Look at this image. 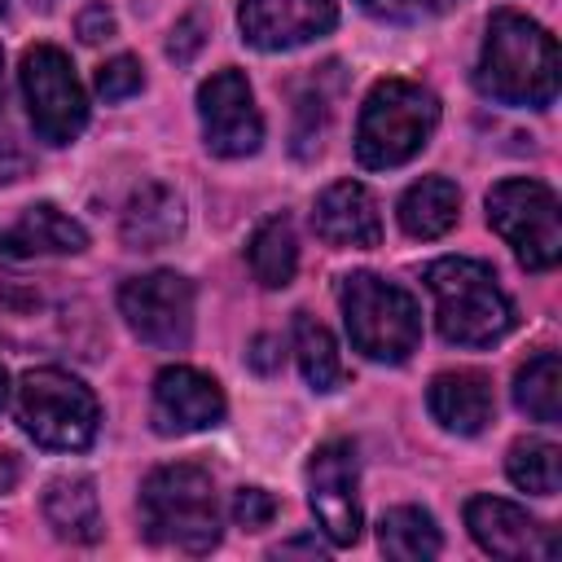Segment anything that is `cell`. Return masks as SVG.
I'll use <instances>...</instances> for the list:
<instances>
[{"label": "cell", "instance_id": "cell-1", "mask_svg": "<svg viewBox=\"0 0 562 562\" xmlns=\"http://www.w3.org/2000/svg\"><path fill=\"white\" fill-rule=\"evenodd\" d=\"M474 83L483 97L505 101V105H549L558 97L553 35L514 9H496L483 35Z\"/></svg>", "mask_w": 562, "mask_h": 562}, {"label": "cell", "instance_id": "cell-2", "mask_svg": "<svg viewBox=\"0 0 562 562\" xmlns=\"http://www.w3.org/2000/svg\"><path fill=\"white\" fill-rule=\"evenodd\" d=\"M426 285L435 294V325L457 347H492L514 329V303L496 285V272L479 259H435L426 268Z\"/></svg>", "mask_w": 562, "mask_h": 562}, {"label": "cell", "instance_id": "cell-3", "mask_svg": "<svg viewBox=\"0 0 562 562\" xmlns=\"http://www.w3.org/2000/svg\"><path fill=\"white\" fill-rule=\"evenodd\" d=\"M140 522L145 536L162 549L211 553L220 544V505L215 483L202 465H158L140 483Z\"/></svg>", "mask_w": 562, "mask_h": 562}, {"label": "cell", "instance_id": "cell-4", "mask_svg": "<svg viewBox=\"0 0 562 562\" xmlns=\"http://www.w3.org/2000/svg\"><path fill=\"white\" fill-rule=\"evenodd\" d=\"M439 123V101L413 79H382L364 97L356 123V158L369 171H391L417 158Z\"/></svg>", "mask_w": 562, "mask_h": 562}, {"label": "cell", "instance_id": "cell-5", "mask_svg": "<svg viewBox=\"0 0 562 562\" xmlns=\"http://www.w3.org/2000/svg\"><path fill=\"white\" fill-rule=\"evenodd\" d=\"M338 303H342L347 338L360 356L382 360V364H400L417 351L422 312L404 285L373 277V272H351L338 285Z\"/></svg>", "mask_w": 562, "mask_h": 562}, {"label": "cell", "instance_id": "cell-6", "mask_svg": "<svg viewBox=\"0 0 562 562\" xmlns=\"http://www.w3.org/2000/svg\"><path fill=\"white\" fill-rule=\"evenodd\" d=\"M18 422L35 443L57 452H79L97 439L101 408L79 378L61 369H31L18 382Z\"/></svg>", "mask_w": 562, "mask_h": 562}, {"label": "cell", "instance_id": "cell-7", "mask_svg": "<svg viewBox=\"0 0 562 562\" xmlns=\"http://www.w3.org/2000/svg\"><path fill=\"white\" fill-rule=\"evenodd\" d=\"M487 224L514 246L518 263L531 272H549L562 259V220H558V198L549 184L509 176L492 184L487 193Z\"/></svg>", "mask_w": 562, "mask_h": 562}, {"label": "cell", "instance_id": "cell-8", "mask_svg": "<svg viewBox=\"0 0 562 562\" xmlns=\"http://www.w3.org/2000/svg\"><path fill=\"white\" fill-rule=\"evenodd\" d=\"M22 97L31 110V127L48 145H70L88 123V97L75 79V66L61 48L35 44L22 53Z\"/></svg>", "mask_w": 562, "mask_h": 562}, {"label": "cell", "instance_id": "cell-9", "mask_svg": "<svg viewBox=\"0 0 562 562\" xmlns=\"http://www.w3.org/2000/svg\"><path fill=\"white\" fill-rule=\"evenodd\" d=\"M119 312L127 329L158 351H180L193 338V285L180 272L127 277L119 285Z\"/></svg>", "mask_w": 562, "mask_h": 562}, {"label": "cell", "instance_id": "cell-10", "mask_svg": "<svg viewBox=\"0 0 562 562\" xmlns=\"http://www.w3.org/2000/svg\"><path fill=\"white\" fill-rule=\"evenodd\" d=\"M198 114H202V136L206 149L220 158H246L263 140V119L255 110V92L241 70H215L198 88Z\"/></svg>", "mask_w": 562, "mask_h": 562}, {"label": "cell", "instance_id": "cell-11", "mask_svg": "<svg viewBox=\"0 0 562 562\" xmlns=\"http://www.w3.org/2000/svg\"><path fill=\"white\" fill-rule=\"evenodd\" d=\"M360 465L356 448L347 439H329L312 452L307 461V496L312 514L321 518V531L334 544H356L360 540Z\"/></svg>", "mask_w": 562, "mask_h": 562}, {"label": "cell", "instance_id": "cell-12", "mask_svg": "<svg viewBox=\"0 0 562 562\" xmlns=\"http://www.w3.org/2000/svg\"><path fill=\"white\" fill-rule=\"evenodd\" d=\"M465 527L479 540L483 553L492 558H558V536L553 527L536 522L522 505L501 501V496H474L465 505Z\"/></svg>", "mask_w": 562, "mask_h": 562}, {"label": "cell", "instance_id": "cell-13", "mask_svg": "<svg viewBox=\"0 0 562 562\" xmlns=\"http://www.w3.org/2000/svg\"><path fill=\"white\" fill-rule=\"evenodd\" d=\"M237 22L246 44L263 53H281V48H299L307 40L329 35L338 22V4L334 0H241Z\"/></svg>", "mask_w": 562, "mask_h": 562}, {"label": "cell", "instance_id": "cell-14", "mask_svg": "<svg viewBox=\"0 0 562 562\" xmlns=\"http://www.w3.org/2000/svg\"><path fill=\"white\" fill-rule=\"evenodd\" d=\"M154 430L158 435H193V430H211L224 422V391L215 378L189 369V364H171L154 378V404H149Z\"/></svg>", "mask_w": 562, "mask_h": 562}, {"label": "cell", "instance_id": "cell-15", "mask_svg": "<svg viewBox=\"0 0 562 562\" xmlns=\"http://www.w3.org/2000/svg\"><path fill=\"white\" fill-rule=\"evenodd\" d=\"M312 228L321 241L329 246H378L382 241V220H378V202L364 184L356 180H338L329 184L316 206H312Z\"/></svg>", "mask_w": 562, "mask_h": 562}, {"label": "cell", "instance_id": "cell-16", "mask_svg": "<svg viewBox=\"0 0 562 562\" xmlns=\"http://www.w3.org/2000/svg\"><path fill=\"white\" fill-rule=\"evenodd\" d=\"M83 246H88L83 224H75L53 202L26 206L22 220L0 233V259H9V263L35 259V255H79Z\"/></svg>", "mask_w": 562, "mask_h": 562}, {"label": "cell", "instance_id": "cell-17", "mask_svg": "<svg viewBox=\"0 0 562 562\" xmlns=\"http://www.w3.org/2000/svg\"><path fill=\"white\" fill-rule=\"evenodd\" d=\"M435 422L443 430H457V435H479L492 413H496V400H492V382L474 369H457V373H439L430 382V395H426Z\"/></svg>", "mask_w": 562, "mask_h": 562}, {"label": "cell", "instance_id": "cell-18", "mask_svg": "<svg viewBox=\"0 0 562 562\" xmlns=\"http://www.w3.org/2000/svg\"><path fill=\"white\" fill-rule=\"evenodd\" d=\"M180 228H184V202L162 180H145L123 206V241H127V250H158V246L176 241Z\"/></svg>", "mask_w": 562, "mask_h": 562}, {"label": "cell", "instance_id": "cell-19", "mask_svg": "<svg viewBox=\"0 0 562 562\" xmlns=\"http://www.w3.org/2000/svg\"><path fill=\"white\" fill-rule=\"evenodd\" d=\"M44 518L48 527L70 540V544H92L101 536V501H97V483L83 474H66L53 479L44 492Z\"/></svg>", "mask_w": 562, "mask_h": 562}, {"label": "cell", "instance_id": "cell-20", "mask_svg": "<svg viewBox=\"0 0 562 562\" xmlns=\"http://www.w3.org/2000/svg\"><path fill=\"white\" fill-rule=\"evenodd\" d=\"M457 215H461V193L448 176H422L400 198V228L417 241L443 237L457 224Z\"/></svg>", "mask_w": 562, "mask_h": 562}, {"label": "cell", "instance_id": "cell-21", "mask_svg": "<svg viewBox=\"0 0 562 562\" xmlns=\"http://www.w3.org/2000/svg\"><path fill=\"white\" fill-rule=\"evenodd\" d=\"M246 259H250V272L259 285L268 290H281L294 281V268H299V241H294V224L285 215H272L255 228L250 246H246Z\"/></svg>", "mask_w": 562, "mask_h": 562}, {"label": "cell", "instance_id": "cell-22", "mask_svg": "<svg viewBox=\"0 0 562 562\" xmlns=\"http://www.w3.org/2000/svg\"><path fill=\"white\" fill-rule=\"evenodd\" d=\"M378 544H382L386 558H400V562H422V558H435L443 549L435 518L417 505L386 509L382 522H378Z\"/></svg>", "mask_w": 562, "mask_h": 562}, {"label": "cell", "instance_id": "cell-23", "mask_svg": "<svg viewBox=\"0 0 562 562\" xmlns=\"http://www.w3.org/2000/svg\"><path fill=\"white\" fill-rule=\"evenodd\" d=\"M514 404L531 417V422H558L562 417V364L558 351H540L531 356L518 378H514Z\"/></svg>", "mask_w": 562, "mask_h": 562}, {"label": "cell", "instance_id": "cell-24", "mask_svg": "<svg viewBox=\"0 0 562 562\" xmlns=\"http://www.w3.org/2000/svg\"><path fill=\"white\" fill-rule=\"evenodd\" d=\"M294 356H299V369L312 391H334L342 382L338 347H334L329 329L307 312H294Z\"/></svg>", "mask_w": 562, "mask_h": 562}, {"label": "cell", "instance_id": "cell-25", "mask_svg": "<svg viewBox=\"0 0 562 562\" xmlns=\"http://www.w3.org/2000/svg\"><path fill=\"white\" fill-rule=\"evenodd\" d=\"M505 470H509L514 487L536 492V496H553L562 483V452L549 439H518L505 457Z\"/></svg>", "mask_w": 562, "mask_h": 562}, {"label": "cell", "instance_id": "cell-26", "mask_svg": "<svg viewBox=\"0 0 562 562\" xmlns=\"http://www.w3.org/2000/svg\"><path fill=\"white\" fill-rule=\"evenodd\" d=\"M145 88V70L136 57H110L101 70H97V92L105 101H127Z\"/></svg>", "mask_w": 562, "mask_h": 562}, {"label": "cell", "instance_id": "cell-27", "mask_svg": "<svg viewBox=\"0 0 562 562\" xmlns=\"http://www.w3.org/2000/svg\"><path fill=\"white\" fill-rule=\"evenodd\" d=\"M321 132H325V101L321 97H299V123H294V154L312 158L321 149Z\"/></svg>", "mask_w": 562, "mask_h": 562}, {"label": "cell", "instance_id": "cell-28", "mask_svg": "<svg viewBox=\"0 0 562 562\" xmlns=\"http://www.w3.org/2000/svg\"><path fill=\"white\" fill-rule=\"evenodd\" d=\"M202 44H206V18H202V13H189V18L176 22V31H171V40H167V57H171L176 66H189Z\"/></svg>", "mask_w": 562, "mask_h": 562}, {"label": "cell", "instance_id": "cell-29", "mask_svg": "<svg viewBox=\"0 0 562 562\" xmlns=\"http://www.w3.org/2000/svg\"><path fill=\"white\" fill-rule=\"evenodd\" d=\"M233 518H237V527L259 531V527H268V522L277 518V501H272L263 487H241V492L233 496Z\"/></svg>", "mask_w": 562, "mask_h": 562}, {"label": "cell", "instance_id": "cell-30", "mask_svg": "<svg viewBox=\"0 0 562 562\" xmlns=\"http://www.w3.org/2000/svg\"><path fill=\"white\" fill-rule=\"evenodd\" d=\"M75 31H79V40H83V44H101V40H110V35H114V13H110L105 4H88V9L79 13Z\"/></svg>", "mask_w": 562, "mask_h": 562}, {"label": "cell", "instance_id": "cell-31", "mask_svg": "<svg viewBox=\"0 0 562 562\" xmlns=\"http://www.w3.org/2000/svg\"><path fill=\"white\" fill-rule=\"evenodd\" d=\"M246 364L255 369V373H277L281 369V342L272 338V334H259L255 342H250V351H246Z\"/></svg>", "mask_w": 562, "mask_h": 562}, {"label": "cell", "instance_id": "cell-32", "mask_svg": "<svg viewBox=\"0 0 562 562\" xmlns=\"http://www.w3.org/2000/svg\"><path fill=\"white\" fill-rule=\"evenodd\" d=\"M31 171V158H26V149L18 145V140H4L0 136V184H13V180H22Z\"/></svg>", "mask_w": 562, "mask_h": 562}, {"label": "cell", "instance_id": "cell-33", "mask_svg": "<svg viewBox=\"0 0 562 562\" xmlns=\"http://www.w3.org/2000/svg\"><path fill=\"white\" fill-rule=\"evenodd\" d=\"M369 13H382V18H400L408 9V0H360Z\"/></svg>", "mask_w": 562, "mask_h": 562}, {"label": "cell", "instance_id": "cell-34", "mask_svg": "<svg viewBox=\"0 0 562 562\" xmlns=\"http://www.w3.org/2000/svg\"><path fill=\"white\" fill-rule=\"evenodd\" d=\"M18 483V461H13V452H0V492H9Z\"/></svg>", "mask_w": 562, "mask_h": 562}, {"label": "cell", "instance_id": "cell-35", "mask_svg": "<svg viewBox=\"0 0 562 562\" xmlns=\"http://www.w3.org/2000/svg\"><path fill=\"white\" fill-rule=\"evenodd\" d=\"M277 553H321V544H316V540H290V544H281Z\"/></svg>", "mask_w": 562, "mask_h": 562}, {"label": "cell", "instance_id": "cell-36", "mask_svg": "<svg viewBox=\"0 0 562 562\" xmlns=\"http://www.w3.org/2000/svg\"><path fill=\"white\" fill-rule=\"evenodd\" d=\"M4 400H9V373H4V364H0V408H4Z\"/></svg>", "mask_w": 562, "mask_h": 562}, {"label": "cell", "instance_id": "cell-37", "mask_svg": "<svg viewBox=\"0 0 562 562\" xmlns=\"http://www.w3.org/2000/svg\"><path fill=\"white\" fill-rule=\"evenodd\" d=\"M426 4H430V9H439V13H443V9H452V4H457V0H426Z\"/></svg>", "mask_w": 562, "mask_h": 562}, {"label": "cell", "instance_id": "cell-38", "mask_svg": "<svg viewBox=\"0 0 562 562\" xmlns=\"http://www.w3.org/2000/svg\"><path fill=\"white\" fill-rule=\"evenodd\" d=\"M0 105H4V53H0Z\"/></svg>", "mask_w": 562, "mask_h": 562}, {"label": "cell", "instance_id": "cell-39", "mask_svg": "<svg viewBox=\"0 0 562 562\" xmlns=\"http://www.w3.org/2000/svg\"><path fill=\"white\" fill-rule=\"evenodd\" d=\"M4 4H9V0H0V13H4Z\"/></svg>", "mask_w": 562, "mask_h": 562}, {"label": "cell", "instance_id": "cell-40", "mask_svg": "<svg viewBox=\"0 0 562 562\" xmlns=\"http://www.w3.org/2000/svg\"><path fill=\"white\" fill-rule=\"evenodd\" d=\"M35 4H53V0H35Z\"/></svg>", "mask_w": 562, "mask_h": 562}]
</instances>
